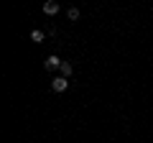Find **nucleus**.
Here are the masks:
<instances>
[{
  "label": "nucleus",
  "mask_w": 153,
  "mask_h": 143,
  "mask_svg": "<svg viewBox=\"0 0 153 143\" xmlns=\"http://www.w3.org/2000/svg\"><path fill=\"white\" fill-rule=\"evenodd\" d=\"M44 13H46V16H56V13H59V3H46Z\"/></svg>",
  "instance_id": "obj_2"
},
{
  "label": "nucleus",
  "mask_w": 153,
  "mask_h": 143,
  "mask_svg": "<svg viewBox=\"0 0 153 143\" xmlns=\"http://www.w3.org/2000/svg\"><path fill=\"white\" fill-rule=\"evenodd\" d=\"M51 89H54V92H64V89H66V77L54 79V82H51Z\"/></svg>",
  "instance_id": "obj_1"
},
{
  "label": "nucleus",
  "mask_w": 153,
  "mask_h": 143,
  "mask_svg": "<svg viewBox=\"0 0 153 143\" xmlns=\"http://www.w3.org/2000/svg\"><path fill=\"white\" fill-rule=\"evenodd\" d=\"M69 18L71 21H79V10H76V8H69Z\"/></svg>",
  "instance_id": "obj_6"
},
{
  "label": "nucleus",
  "mask_w": 153,
  "mask_h": 143,
  "mask_svg": "<svg viewBox=\"0 0 153 143\" xmlns=\"http://www.w3.org/2000/svg\"><path fill=\"white\" fill-rule=\"evenodd\" d=\"M61 74H64V77H69V74H71V64H69V61L61 64Z\"/></svg>",
  "instance_id": "obj_5"
},
{
  "label": "nucleus",
  "mask_w": 153,
  "mask_h": 143,
  "mask_svg": "<svg viewBox=\"0 0 153 143\" xmlns=\"http://www.w3.org/2000/svg\"><path fill=\"white\" fill-rule=\"evenodd\" d=\"M64 64V61L59 59V56H49V59H46V69H56V66H61Z\"/></svg>",
  "instance_id": "obj_3"
},
{
  "label": "nucleus",
  "mask_w": 153,
  "mask_h": 143,
  "mask_svg": "<svg viewBox=\"0 0 153 143\" xmlns=\"http://www.w3.org/2000/svg\"><path fill=\"white\" fill-rule=\"evenodd\" d=\"M31 41L41 44V41H44V31H31Z\"/></svg>",
  "instance_id": "obj_4"
}]
</instances>
